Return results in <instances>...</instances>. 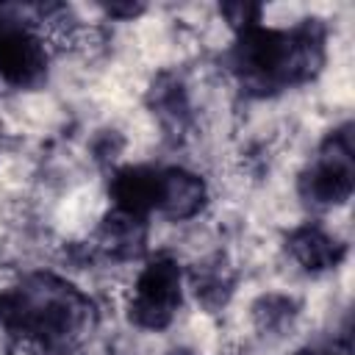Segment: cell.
<instances>
[{
	"label": "cell",
	"instance_id": "1",
	"mask_svg": "<svg viewBox=\"0 0 355 355\" xmlns=\"http://www.w3.org/2000/svg\"><path fill=\"white\" fill-rule=\"evenodd\" d=\"M75 128L69 108L42 80L11 83L0 92V136L31 147H50Z\"/></svg>",
	"mask_w": 355,
	"mask_h": 355
},
{
	"label": "cell",
	"instance_id": "2",
	"mask_svg": "<svg viewBox=\"0 0 355 355\" xmlns=\"http://www.w3.org/2000/svg\"><path fill=\"white\" fill-rule=\"evenodd\" d=\"M308 8L305 0H266L252 6L250 31L269 36V39H288L308 28Z\"/></svg>",
	"mask_w": 355,
	"mask_h": 355
}]
</instances>
